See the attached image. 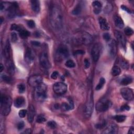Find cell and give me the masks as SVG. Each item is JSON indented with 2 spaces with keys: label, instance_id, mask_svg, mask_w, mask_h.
Wrapping results in <instances>:
<instances>
[{
  "label": "cell",
  "instance_id": "83f0119b",
  "mask_svg": "<svg viewBox=\"0 0 134 134\" xmlns=\"http://www.w3.org/2000/svg\"><path fill=\"white\" fill-rule=\"evenodd\" d=\"M114 118L115 121H116L118 123H122L124 122L126 119V116L125 115H116L114 117Z\"/></svg>",
  "mask_w": 134,
  "mask_h": 134
},
{
  "label": "cell",
  "instance_id": "8992f818",
  "mask_svg": "<svg viewBox=\"0 0 134 134\" xmlns=\"http://www.w3.org/2000/svg\"><path fill=\"white\" fill-rule=\"evenodd\" d=\"M102 50V45L101 43L97 42L94 45L91 51V56L93 61L95 62L99 60L101 52Z\"/></svg>",
  "mask_w": 134,
  "mask_h": 134
},
{
  "label": "cell",
  "instance_id": "ee69618b",
  "mask_svg": "<svg viewBox=\"0 0 134 134\" xmlns=\"http://www.w3.org/2000/svg\"><path fill=\"white\" fill-rule=\"evenodd\" d=\"M112 9H113V6H112L111 4H107L104 9V12H106V13H109L112 10Z\"/></svg>",
  "mask_w": 134,
  "mask_h": 134
},
{
  "label": "cell",
  "instance_id": "6da1fadb",
  "mask_svg": "<svg viewBox=\"0 0 134 134\" xmlns=\"http://www.w3.org/2000/svg\"><path fill=\"white\" fill-rule=\"evenodd\" d=\"M50 21L52 28L59 31L63 26V15L61 10L58 6L54 5L50 10Z\"/></svg>",
  "mask_w": 134,
  "mask_h": 134
},
{
  "label": "cell",
  "instance_id": "ffe728a7",
  "mask_svg": "<svg viewBox=\"0 0 134 134\" xmlns=\"http://www.w3.org/2000/svg\"><path fill=\"white\" fill-rule=\"evenodd\" d=\"M31 7L33 11L36 13H39L41 9V5H40V2L38 0H32L31 1Z\"/></svg>",
  "mask_w": 134,
  "mask_h": 134
},
{
  "label": "cell",
  "instance_id": "484cf974",
  "mask_svg": "<svg viewBox=\"0 0 134 134\" xmlns=\"http://www.w3.org/2000/svg\"><path fill=\"white\" fill-rule=\"evenodd\" d=\"M82 10V7L80 4H77L72 11V14L74 15H77L80 14Z\"/></svg>",
  "mask_w": 134,
  "mask_h": 134
},
{
  "label": "cell",
  "instance_id": "d6a6232c",
  "mask_svg": "<svg viewBox=\"0 0 134 134\" xmlns=\"http://www.w3.org/2000/svg\"><path fill=\"white\" fill-rule=\"evenodd\" d=\"M119 63H120V65L123 69H128L129 64L126 60L124 59H121Z\"/></svg>",
  "mask_w": 134,
  "mask_h": 134
},
{
  "label": "cell",
  "instance_id": "b9f144b4",
  "mask_svg": "<svg viewBox=\"0 0 134 134\" xmlns=\"http://www.w3.org/2000/svg\"><path fill=\"white\" fill-rule=\"evenodd\" d=\"M27 25L28 26L31 28H34L35 27L36 24L33 20H29L27 21Z\"/></svg>",
  "mask_w": 134,
  "mask_h": 134
},
{
  "label": "cell",
  "instance_id": "ac0fdd59",
  "mask_svg": "<svg viewBox=\"0 0 134 134\" xmlns=\"http://www.w3.org/2000/svg\"><path fill=\"white\" fill-rule=\"evenodd\" d=\"M99 22L100 24V27L101 30L104 31L109 30L110 26L107 23L106 20L102 17H100L99 19Z\"/></svg>",
  "mask_w": 134,
  "mask_h": 134
},
{
  "label": "cell",
  "instance_id": "db71d44e",
  "mask_svg": "<svg viewBox=\"0 0 134 134\" xmlns=\"http://www.w3.org/2000/svg\"><path fill=\"white\" fill-rule=\"evenodd\" d=\"M32 132H31V129H27L25 130V131L23 133H24V134H31Z\"/></svg>",
  "mask_w": 134,
  "mask_h": 134
},
{
  "label": "cell",
  "instance_id": "7402d4cb",
  "mask_svg": "<svg viewBox=\"0 0 134 134\" xmlns=\"http://www.w3.org/2000/svg\"><path fill=\"white\" fill-rule=\"evenodd\" d=\"M25 103V100L23 97H19L14 101V106L17 108H20L24 106Z\"/></svg>",
  "mask_w": 134,
  "mask_h": 134
},
{
  "label": "cell",
  "instance_id": "74e56055",
  "mask_svg": "<svg viewBox=\"0 0 134 134\" xmlns=\"http://www.w3.org/2000/svg\"><path fill=\"white\" fill-rule=\"evenodd\" d=\"M106 122L105 121H103L101 123H98L96 125V127L98 129H102L106 126Z\"/></svg>",
  "mask_w": 134,
  "mask_h": 134
},
{
  "label": "cell",
  "instance_id": "1f68e13d",
  "mask_svg": "<svg viewBox=\"0 0 134 134\" xmlns=\"http://www.w3.org/2000/svg\"><path fill=\"white\" fill-rule=\"evenodd\" d=\"M60 108L63 111H68L71 110L70 104L67 103H63L60 105Z\"/></svg>",
  "mask_w": 134,
  "mask_h": 134
},
{
  "label": "cell",
  "instance_id": "681fc988",
  "mask_svg": "<svg viewBox=\"0 0 134 134\" xmlns=\"http://www.w3.org/2000/svg\"><path fill=\"white\" fill-rule=\"evenodd\" d=\"M130 110V107L127 105H124L122 106L121 107V111H129Z\"/></svg>",
  "mask_w": 134,
  "mask_h": 134
},
{
  "label": "cell",
  "instance_id": "4316f807",
  "mask_svg": "<svg viewBox=\"0 0 134 134\" xmlns=\"http://www.w3.org/2000/svg\"><path fill=\"white\" fill-rule=\"evenodd\" d=\"M121 72V69L118 66H114L112 69V74L113 76H117L119 74H120Z\"/></svg>",
  "mask_w": 134,
  "mask_h": 134
},
{
  "label": "cell",
  "instance_id": "816d5d0a",
  "mask_svg": "<svg viewBox=\"0 0 134 134\" xmlns=\"http://www.w3.org/2000/svg\"><path fill=\"white\" fill-rule=\"evenodd\" d=\"M31 43L32 46L35 47H39L41 46V42L37 41H31Z\"/></svg>",
  "mask_w": 134,
  "mask_h": 134
},
{
  "label": "cell",
  "instance_id": "6f0895ef",
  "mask_svg": "<svg viewBox=\"0 0 134 134\" xmlns=\"http://www.w3.org/2000/svg\"><path fill=\"white\" fill-rule=\"evenodd\" d=\"M3 21V17H1V24H2Z\"/></svg>",
  "mask_w": 134,
  "mask_h": 134
},
{
  "label": "cell",
  "instance_id": "7dc6e473",
  "mask_svg": "<svg viewBox=\"0 0 134 134\" xmlns=\"http://www.w3.org/2000/svg\"><path fill=\"white\" fill-rule=\"evenodd\" d=\"M58 75H59V73H58V72L57 71H54V72H52V75H51V78L52 79L55 80V79H56L58 78Z\"/></svg>",
  "mask_w": 134,
  "mask_h": 134
},
{
  "label": "cell",
  "instance_id": "c3c4849f",
  "mask_svg": "<svg viewBox=\"0 0 134 134\" xmlns=\"http://www.w3.org/2000/svg\"><path fill=\"white\" fill-rule=\"evenodd\" d=\"M121 9L123 10H125V11H126V12H127L129 14H130V13H132V12H131V10H130L127 7L125 6V5H122L121 6Z\"/></svg>",
  "mask_w": 134,
  "mask_h": 134
},
{
  "label": "cell",
  "instance_id": "bcb514c9",
  "mask_svg": "<svg viewBox=\"0 0 134 134\" xmlns=\"http://www.w3.org/2000/svg\"><path fill=\"white\" fill-rule=\"evenodd\" d=\"M24 123L23 121H21L17 124V128L19 130H21L24 127Z\"/></svg>",
  "mask_w": 134,
  "mask_h": 134
},
{
  "label": "cell",
  "instance_id": "8d00e7d4",
  "mask_svg": "<svg viewBox=\"0 0 134 134\" xmlns=\"http://www.w3.org/2000/svg\"><path fill=\"white\" fill-rule=\"evenodd\" d=\"M1 78L3 81L7 83H10L12 81V79L9 76L6 74H3L1 76Z\"/></svg>",
  "mask_w": 134,
  "mask_h": 134
},
{
  "label": "cell",
  "instance_id": "11a10c76",
  "mask_svg": "<svg viewBox=\"0 0 134 134\" xmlns=\"http://www.w3.org/2000/svg\"><path fill=\"white\" fill-rule=\"evenodd\" d=\"M128 133V134H133L134 133V128L133 127H132L130 128Z\"/></svg>",
  "mask_w": 134,
  "mask_h": 134
},
{
  "label": "cell",
  "instance_id": "ab89813d",
  "mask_svg": "<svg viewBox=\"0 0 134 134\" xmlns=\"http://www.w3.org/2000/svg\"><path fill=\"white\" fill-rule=\"evenodd\" d=\"M27 114V111L26 110H21L19 111V115L21 118H24Z\"/></svg>",
  "mask_w": 134,
  "mask_h": 134
},
{
  "label": "cell",
  "instance_id": "44dd1931",
  "mask_svg": "<svg viewBox=\"0 0 134 134\" xmlns=\"http://www.w3.org/2000/svg\"><path fill=\"white\" fill-rule=\"evenodd\" d=\"M92 6L94 9V12L96 14H98L100 13L102 10V4L99 1H94L92 3Z\"/></svg>",
  "mask_w": 134,
  "mask_h": 134
},
{
  "label": "cell",
  "instance_id": "9c48e42d",
  "mask_svg": "<svg viewBox=\"0 0 134 134\" xmlns=\"http://www.w3.org/2000/svg\"><path fill=\"white\" fill-rule=\"evenodd\" d=\"M121 94L125 100L130 101L134 98L133 91L128 88H123L121 89Z\"/></svg>",
  "mask_w": 134,
  "mask_h": 134
},
{
  "label": "cell",
  "instance_id": "5b68a950",
  "mask_svg": "<svg viewBox=\"0 0 134 134\" xmlns=\"http://www.w3.org/2000/svg\"><path fill=\"white\" fill-rule=\"evenodd\" d=\"M112 103L109 100L103 99L99 101L96 105V109L99 112L107 111L112 106Z\"/></svg>",
  "mask_w": 134,
  "mask_h": 134
},
{
  "label": "cell",
  "instance_id": "3957f363",
  "mask_svg": "<svg viewBox=\"0 0 134 134\" xmlns=\"http://www.w3.org/2000/svg\"><path fill=\"white\" fill-rule=\"evenodd\" d=\"M47 97V86L41 83L37 87H36L35 91V98L37 101L42 102L44 101Z\"/></svg>",
  "mask_w": 134,
  "mask_h": 134
},
{
  "label": "cell",
  "instance_id": "e575fe53",
  "mask_svg": "<svg viewBox=\"0 0 134 134\" xmlns=\"http://www.w3.org/2000/svg\"><path fill=\"white\" fill-rule=\"evenodd\" d=\"M66 66L70 68H74L75 67V64L74 63V61L72 60H68L66 63Z\"/></svg>",
  "mask_w": 134,
  "mask_h": 134
},
{
  "label": "cell",
  "instance_id": "2e32d148",
  "mask_svg": "<svg viewBox=\"0 0 134 134\" xmlns=\"http://www.w3.org/2000/svg\"><path fill=\"white\" fill-rule=\"evenodd\" d=\"M81 40L83 43L85 45H89L93 41L92 36L88 32H84L82 35Z\"/></svg>",
  "mask_w": 134,
  "mask_h": 134
},
{
  "label": "cell",
  "instance_id": "277c9868",
  "mask_svg": "<svg viewBox=\"0 0 134 134\" xmlns=\"http://www.w3.org/2000/svg\"><path fill=\"white\" fill-rule=\"evenodd\" d=\"M69 56V52L66 46H60L56 50L55 58L58 61H61Z\"/></svg>",
  "mask_w": 134,
  "mask_h": 134
},
{
  "label": "cell",
  "instance_id": "f35d334b",
  "mask_svg": "<svg viewBox=\"0 0 134 134\" xmlns=\"http://www.w3.org/2000/svg\"><path fill=\"white\" fill-rule=\"evenodd\" d=\"M17 88L20 93H23L25 91V88H26V87H25V85L24 84L21 83V84H20L18 85Z\"/></svg>",
  "mask_w": 134,
  "mask_h": 134
},
{
  "label": "cell",
  "instance_id": "7c38bea8",
  "mask_svg": "<svg viewBox=\"0 0 134 134\" xmlns=\"http://www.w3.org/2000/svg\"><path fill=\"white\" fill-rule=\"evenodd\" d=\"M35 59V54L31 49L27 48L25 53V60L28 63H31L33 62Z\"/></svg>",
  "mask_w": 134,
  "mask_h": 134
},
{
  "label": "cell",
  "instance_id": "836d02e7",
  "mask_svg": "<svg viewBox=\"0 0 134 134\" xmlns=\"http://www.w3.org/2000/svg\"><path fill=\"white\" fill-rule=\"evenodd\" d=\"M46 119L45 118L44 115L42 114H39L37 118H36V122L38 123H42L46 122Z\"/></svg>",
  "mask_w": 134,
  "mask_h": 134
},
{
  "label": "cell",
  "instance_id": "7a4b0ae2",
  "mask_svg": "<svg viewBox=\"0 0 134 134\" xmlns=\"http://www.w3.org/2000/svg\"><path fill=\"white\" fill-rule=\"evenodd\" d=\"M12 105V99L10 97L5 94H2L1 97V109L2 114L7 116L9 114Z\"/></svg>",
  "mask_w": 134,
  "mask_h": 134
},
{
  "label": "cell",
  "instance_id": "cb8c5ba5",
  "mask_svg": "<svg viewBox=\"0 0 134 134\" xmlns=\"http://www.w3.org/2000/svg\"><path fill=\"white\" fill-rule=\"evenodd\" d=\"M10 43L9 42V41H7L5 46V48H4V55L5 57L6 58L8 59H9L10 56Z\"/></svg>",
  "mask_w": 134,
  "mask_h": 134
},
{
  "label": "cell",
  "instance_id": "30bf717a",
  "mask_svg": "<svg viewBox=\"0 0 134 134\" xmlns=\"http://www.w3.org/2000/svg\"><path fill=\"white\" fill-rule=\"evenodd\" d=\"M42 83V78L40 75H32L28 79V83L32 87H37Z\"/></svg>",
  "mask_w": 134,
  "mask_h": 134
},
{
  "label": "cell",
  "instance_id": "5bb4252c",
  "mask_svg": "<svg viewBox=\"0 0 134 134\" xmlns=\"http://www.w3.org/2000/svg\"><path fill=\"white\" fill-rule=\"evenodd\" d=\"M109 52L110 56L112 57H114L117 53V46L116 42L114 40H112L108 44Z\"/></svg>",
  "mask_w": 134,
  "mask_h": 134
},
{
  "label": "cell",
  "instance_id": "d590c367",
  "mask_svg": "<svg viewBox=\"0 0 134 134\" xmlns=\"http://www.w3.org/2000/svg\"><path fill=\"white\" fill-rule=\"evenodd\" d=\"M124 32L127 36H131L134 34V31L132 28L127 27L124 30Z\"/></svg>",
  "mask_w": 134,
  "mask_h": 134
},
{
  "label": "cell",
  "instance_id": "f6af8a7d",
  "mask_svg": "<svg viewBox=\"0 0 134 134\" xmlns=\"http://www.w3.org/2000/svg\"><path fill=\"white\" fill-rule=\"evenodd\" d=\"M103 37L104 38V39L106 41H110L111 37V35L109 33H107V32H106V33H104L103 35Z\"/></svg>",
  "mask_w": 134,
  "mask_h": 134
},
{
  "label": "cell",
  "instance_id": "d6986e66",
  "mask_svg": "<svg viewBox=\"0 0 134 134\" xmlns=\"http://www.w3.org/2000/svg\"><path fill=\"white\" fill-rule=\"evenodd\" d=\"M6 69L10 74H14L15 73V66L12 60L8 59L6 63Z\"/></svg>",
  "mask_w": 134,
  "mask_h": 134
},
{
  "label": "cell",
  "instance_id": "f546056e",
  "mask_svg": "<svg viewBox=\"0 0 134 134\" xmlns=\"http://www.w3.org/2000/svg\"><path fill=\"white\" fill-rule=\"evenodd\" d=\"M105 83V79L103 78H101L98 84H97V86H96V89H95L96 90L98 91V90H101L103 88V86H104Z\"/></svg>",
  "mask_w": 134,
  "mask_h": 134
},
{
  "label": "cell",
  "instance_id": "60d3db41",
  "mask_svg": "<svg viewBox=\"0 0 134 134\" xmlns=\"http://www.w3.org/2000/svg\"><path fill=\"white\" fill-rule=\"evenodd\" d=\"M47 125H48L49 127L51 128L52 129H55L56 128V127H57L56 123L55 121H49L47 123Z\"/></svg>",
  "mask_w": 134,
  "mask_h": 134
},
{
  "label": "cell",
  "instance_id": "f5cc1de1",
  "mask_svg": "<svg viewBox=\"0 0 134 134\" xmlns=\"http://www.w3.org/2000/svg\"><path fill=\"white\" fill-rule=\"evenodd\" d=\"M85 53V52L83 51L82 50H78L76 51L74 53L76 55H83V54Z\"/></svg>",
  "mask_w": 134,
  "mask_h": 134
},
{
  "label": "cell",
  "instance_id": "8fae6325",
  "mask_svg": "<svg viewBox=\"0 0 134 134\" xmlns=\"http://www.w3.org/2000/svg\"><path fill=\"white\" fill-rule=\"evenodd\" d=\"M93 111V102L92 100L89 101L85 107L84 115L86 118H89L91 116Z\"/></svg>",
  "mask_w": 134,
  "mask_h": 134
},
{
  "label": "cell",
  "instance_id": "9a60e30c",
  "mask_svg": "<svg viewBox=\"0 0 134 134\" xmlns=\"http://www.w3.org/2000/svg\"><path fill=\"white\" fill-rule=\"evenodd\" d=\"M118 131V127L114 123L111 124L107 127L104 130L103 132V134H116Z\"/></svg>",
  "mask_w": 134,
  "mask_h": 134
},
{
  "label": "cell",
  "instance_id": "603a6c76",
  "mask_svg": "<svg viewBox=\"0 0 134 134\" xmlns=\"http://www.w3.org/2000/svg\"><path fill=\"white\" fill-rule=\"evenodd\" d=\"M114 21L116 26L119 28H122L124 26V23L123 20L118 16H116L114 18Z\"/></svg>",
  "mask_w": 134,
  "mask_h": 134
},
{
  "label": "cell",
  "instance_id": "7bdbcfd3",
  "mask_svg": "<svg viewBox=\"0 0 134 134\" xmlns=\"http://www.w3.org/2000/svg\"><path fill=\"white\" fill-rule=\"evenodd\" d=\"M10 37H11V41L12 42H15L17 41V35L15 32H12L11 35H10Z\"/></svg>",
  "mask_w": 134,
  "mask_h": 134
},
{
  "label": "cell",
  "instance_id": "9f6ffc18",
  "mask_svg": "<svg viewBox=\"0 0 134 134\" xmlns=\"http://www.w3.org/2000/svg\"><path fill=\"white\" fill-rule=\"evenodd\" d=\"M0 68H1V70H0V71L2 72L3 69V64L2 63L1 64V67H0Z\"/></svg>",
  "mask_w": 134,
  "mask_h": 134
},
{
  "label": "cell",
  "instance_id": "ba28073f",
  "mask_svg": "<svg viewBox=\"0 0 134 134\" xmlns=\"http://www.w3.org/2000/svg\"><path fill=\"white\" fill-rule=\"evenodd\" d=\"M39 62L41 66L46 69H48L51 66L49 60L48 54L46 52H42L41 53L39 56Z\"/></svg>",
  "mask_w": 134,
  "mask_h": 134
},
{
  "label": "cell",
  "instance_id": "f1b7e54d",
  "mask_svg": "<svg viewBox=\"0 0 134 134\" xmlns=\"http://www.w3.org/2000/svg\"><path fill=\"white\" fill-rule=\"evenodd\" d=\"M19 35L21 38L25 39L28 37V36L30 35V32H29L28 31L25 30L24 29L23 30H22L19 32Z\"/></svg>",
  "mask_w": 134,
  "mask_h": 134
},
{
  "label": "cell",
  "instance_id": "f907efd6",
  "mask_svg": "<svg viewBox=\"0 0 134 134\" xmlns=\"http://www.w3.org/2000/svg\"><path fill=\"white\" fill-rule=\"evenodd\" d=\"M84 66L86 68H89L90 66V61L88 59H85L84 61Z\"/></svg>",
  "mask_w": 134,
  "mask_h": 134
},
{
  "label": "cell",
  "instance_id": "e0dca14e",
  "mask_svg": "<svg viewBox=\"0 0 134 134\" xmlns=\"http://www.w3.org/2000/svg\"><path fill=\"white\" fill-rule=\"evenodd\" d=\"M35 110L34 107L32 105L29 106L28 111L27 112V119L30 123H32L34 121L35 116Z\"/></svg>",
  "mask_w": 134,
  "mask_h": 134
},
{
  "label": "cell",
  "instance_id": "4fadbf2b",
  "mask_svg": "<svg viewBox=\"0 0 134 134\" xmlns=\"http://www.w3.org/2000/svg\"><path fill=\"white\" fill-rule=\"evenodd\" d=\"M115 36L121 47H122L123 48H125L126 46V40L124 35H123L121 31H115Z\"/></svg>",
  "mask_w": 134,
  "mask_h": 134
},
{
  "label": "cell",
  "instance_id": "d4e9b609",
  "mask_svg": "<svg viewBox=\"0 0 134 134\" xmlns=\"http://www.w3.org/2000/svg\"><path fill=\"white\" fill-rule=\"evenodd\" d=\"M133 82V79L130 77H125L121 81V84L123 85H126L129 84Z\"/></svg>",
  "mask_w": 134,
  "mask_h": 134
},
{
  "label": "cell",
  "instance_id": "4dcf8cb0",
  "mask_svg": "<svg viewBox=\"0 0 134 134\" xmlns=\"http://www.w3.org/2000/svg\"><path fill=\"white\" fill-rule=\"evenodd\" d=\"M10 30L16 31H19V32L21 31L22 30H24L23 27H21L20 25H18L16 24H12L11 25V27H10Z\"/></svg>",
  "mask_w": 134,
  "mask_h": 134
},
{
  "label": "cell",
  "instance_id": "52a82bcc",
  "mask_svg": "<svg viewBox=\"0 0 134 134\" xmlns=\"http://www.w3.org/2000/svg\"><path fill=\"white\" fill-rule=\"evenodd\" d=\"M53 90L57 94L62 95L67 91V85L63 82H57L53 85Z\"/></svg>",
  "mask_w": 134,
  "mask_h": 134
}]
</instances>
